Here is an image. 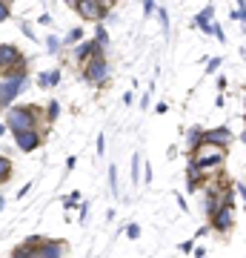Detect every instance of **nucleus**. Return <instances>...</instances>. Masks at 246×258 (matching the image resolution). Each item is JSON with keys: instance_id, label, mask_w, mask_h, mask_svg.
<instances>
[{"instance_id": "nucleus-1", "label": "nucleus", "mask_w": 246, "mask_h": 258, "mask_svg": "<svg viewBox=\"0 0 246 258\" xmlns=\"http://www.w3.org/2000/svg\"><path fill=\"white\" fill-rule=\"evenodd\" d=\"M35 109L32 106H15V109H9V115H6V123H9L12 132H23V129H35Z\"/></svg>"}, {"instance_id": "nucleus-2", "label": "nucleus", "mask_w": 246, "mask_h": 258, "mask_svg": "<svg viewBox=\"0 0 246 258\" xmlns=\"http://www.w3.org/2000/svg\"><path fill=\"white\" fill-rule=\"evenodd\" d=\"M23 86H26V78L23 75H6L3 81H0V106H6L23 92Z\"/></svg>"}, {"instance_id": "nucleus-3", "label": "nucleus", "mask_w": 246, "mask_h": 258, "mask_svg": "<svg viewBox=\"0 0 246 258\" xmlns=\"http://www.w3.org/2000/svg\"><path fill=\"white\" fill-rule=\"evenodd\" d=\"M83 78H86V83H103L109 78V63H106V57L101 55V49H95V57L89 60Z\"/></svg>"}, {"instance_id": "nucleus-4", "label": "nucleus", "mask_w": 246, "mask_h": 258, "mask_svg": "<svg viewBox=\"0 0 246 258\" xmlns=\"http://www.w3.org/2000/svg\"><path fill=\"white\" fill-rule=\"evenodd\" d=\"M74 9H77V15L86 20H101L106 18V6H101L98 0H72Z\"/></svg>"}, {"instance_id": "nucleus-5", "label": "nucleus", "mask_w": 246, "mask_h": 258, "mask_svg": "<svg viewBox=\"0 0 246 258\" xmlns=\"http://www.w3.org/2000/svg\"><path fill=\"white\" fill-rule=\"evenodd\" d=\"M232 224H235V210H232V207H220V210L212 215V227L218 232L232 230Z\"/></svg>"}, {"instance_id": "nucleus-6", "label": "nucleus", "mask_w": 246, "mask_h": 258, "mask_svg": "<svg viewBox=\"0 0 246 258\" xmlns=\"http://www.w3.org/2000/svg\"><path fill=\"white\" fill-rule=\"evenodd\" d=\"M20 60H23V55H20L18 46H12V43H3V46H0V69L9 72L12 66H18Z\"/></svg>"}, {"instance_id": "nucleus-7", "label": "nucleus", "mask_w": 246, "mask_h": 258, "mask_svg": "<svg viewBox=\"0 0 246 258\" xmlns=\"http://www.w3.org/2000/svg\"><path fill=\"white\" fill-rule=\"evenodd\" d=\"M15 141H18V147L23 152H35L40 147V135H37V129H23V132H15Z\"/></svg>"}, {"instance_id": "nucleus-8", "label": "nucleus", "mask_w": 246, "mask_h": 258, "mask_svg": "<svg viewBox=\"0 0 246 258\" xmlns=\"http://www.w3.org/2000/svg\"><path fill=\"white\" fill-rule=\"evenodd\" d=\"M203 141H206V144H215V147H226L229 141H232V132H229L226 126L206 129V132H203Z\"/></svg>"}, {"instance_id": "nucleus-9", "label": "nucleus", "mask_w": 246, "mask_h": 258, "mask_svg": "<svg viewBox=\"0 0 246 258\" xmlns=\"http://www.w3.org/2000/svg\"><path fill=\"white\" fill-rule=\"evenodd\" d=\"M60 241H46V244H40V247L35 249V255L32 258H60Z\"/></svg>"}, {"instance_id": "nucleus-10", "label": "nucleus", "mask_w": 246, "mask_h": 258, "mask_svg": "<svg viewBox=\"0 0 246 258\" xmlns=\"http://www.w3.org/2000/svg\"><path fill=\"white\" fill-rule=\"evenodd\" d=\"M37 247H40V238H29V241H23V244L12 252V258H32Z\"/></svg>"}, {"instance_id": "nucleus-11", "label": "nucleus", "mask_w": 246, "mask_h": 258, "mask_svg": "<svg viewBox=\"0 0 246 258\" xmlns=\"http://www.w3.org/2000/svg\"><path fill=\"white\" fill-rule=\"evenodd\" d=\"M223 161V152H212V155H198L195 158V169H209V166H218Z\"/></svg>"}, {"instance_id": "nucleus-12", "label": "nucleus", "mask_w": 246, "mask_h": 258, "mask_svg": "<svg viewBox=\"0 0 246 258\" xmlns=\"http://www.w3.org/2000/svg\"><path fill=\"white\" fill-rule=\"evenodd\" d=\"M186 144H189L192 152H201V144H203V129H189V135H186Z\"/></svg>"}, {"instance_id": "nucleus-13", "label": "nucleus", "mask_w": 246, "mask_h": 258, "mask_svg": "<svg viewBox=\"0 0 246 258\" xmlns=\"http://www.w3.org/2000/svg\"><path fill=\"white\" fill-rule=\"evenodd\" d=\"M57 81H60V72H57V69H52V72H43L40 78H37V83H40L43 89H49V86H57Z\"/></svg>"}, {"instance_id": "nucleus-14", "label": "nucleus", "mask_w": 246, "mask_h": 258, "mask_svg": "<svg viewBox=\"0 0 246 258\" xmlns=\"http://www.w3.org/2000/svg\"><path fill=\"white\" fill-rule=\"evenodd\" d=\"M212 15H215V12H212V6H206V9H203L201 15H198V20H195V23H198V26H201L203 32H209V35H212V23H209Z\"/></svg>"}, {"instance_id": "nucleus-15", "label": "nucleus", "mask_w": 246, "mask_h": 258, "mask_svg": "<svg viewBox=\"0 0 246 258\" xmlns=\"http://www.w3.org/2000/svg\"><path fill=\"white\" fill-rule=\"evenodd\" d=\"M95 49H101V46H98V43H83V46L74 52V57H77V60H89V55H95Z\"/></svg>"}, {"instance_id": "nucleus-16", "label": "nucleus", "mask_w": 246, "mask_h": 258, "mask_svg": "<svg viewBox=\"0 0 246 258\" xmlns=\"http://www.w3.org/2000/svg\"><path fill=\"white\" fill-rule=\"evenodd\" d=\"M83 40V29H72V32H69V35H66V46H74V43H80Z\"/></svg>"}, {"instance_id": "nucleus-17", "label": "nucleus", "mask_w": 246, "mask_h": 258, "mask_svg": "<svg viewBox=\"0 0 246 258\" xmlns=\"http://www.w3.org/2000/svg\"><path fill=\"white\" fill-rule=\"evenodd\" d=\"M12 172V164H9V158H0V181H6Z\"/></svg>"}, {"instance_id": "nucleus-18", "label": "nucleus", "mask_w": 246, "mask_h": 258, "mask_svg": "<svg viewBox=\"0 0 246 258\" xmlns=\"http://www.w3.org/2000/svg\"><path fill=\"white\" fill-rule=\"evenodd\" d=\"M132 181H135V184L140 181V155L132 158Z\"/></svg>"}, {"instance_id": "nucleus-19", "label": "nucleus", "mask_w": 246, "mask_h": 258, "mask_svg": "<svg viewBox=\"0 0 246 258\" xmlns=\"http://www.w3.org/2000/svg\"><path fill=\"white\" fill-rule=\"evenodd\" d=\"M109 186H112V192L118 195V169L115 166H109Z\"/></svg>"}, {"instance_id": "nucleus-20", "label": "nucleus", "mask_w": 246, "mask_h": 258, "mask_svg": "<svg viewBox=\"0 0 246 258\" xmlns=\"http://www.w3.org/2000/svg\"><path fill=\"white\" fill-rule=\"evenodd\" d=\"M218 210H220V207H218V195H209V201H206V212H209V215H215Z\"/></svg>"}, {"instance_id": "nucleus-21", "label": "nucleus", "mask_w": 246, "mask_h": 258, "mask_svg": "<svg viewBox=\"0 0 246 258\" xmlns=\"http://www.w3.org/2000/svg\"><path fill=\"white\" fill-rule=\"evenodd\" d=\"M46 115H49V120H55L57 115H60V103L52 101V103H49V109H46Z\"/></svg>"}, {"instance_id": "nucleus-22", "label": "nucleus", "mask_w": 246, "mask_h": 258, "mask_svg": "<svg viewBox=\"0 0 246 258\" xmlns=\"http://www.w3.org/2000/svg\"><path fill=\"white\" fill-rule=\"evenodd\" d=\"M77 201H80V195L72 192V195H66V198H63V207H66V210H72V207H74Z\"/></svg>"}, {"instance_id": "nucleus-23", "label": "nucleus", "mask_w": 246, "mask_h": 258, "mask_svg": "<svg viewBox=\"0 0 246 258\" xmlns=\"http://www.w3.org/2000/svg\"><path fill=\"white\" fill-rule=\"evenodd\" d=\"M106 40H109V35H106V29H103V26H98V40H95V43H98V46H106Z\"/></svg>"}, {"instance_id": "nucleus-24", "label": "nucleus", "mask_w": 246, "mask_h": 258, "mask_svg": "<svg viewBox=\"0 0 246 258\" xmlns=\"http://www.w3.org/2000/svg\"><path fill=\"white\" fill-rule=\"evenodd\" d=\"M218 66H220V57H209V63H206V72H218Z\"/></svg>"}, {"instance_id": "nucleus-25", "label": "nucleus", "mask_w": 246, "mask_h": 258, "mask_svg": "<svg viewBox=\"0 0 246 258\" xmlns=\"http://www.w3.org/2000/svg\"><path fill=\"white\" fill-rule=\"evenodd\" d=\"M46 49H49V52H57V49H60V40H57V37H49V40H46Z\"/></svg>"}, {"instance_id": "nucleus-26", "label": "nucleus", "mask_w": 246, "mask_h": 258, "mask_svg": "<svg viewBox=\"0 0 246 258\" xmlns=\"http://www.w3.org/2000/svg\"><path fill=\"white\" fill-rule=\"evenodd\" d=\"M126 235H129V238H137V235H140V227H137V224H129V227H126Z\"/></svg>"}, {"instance_id": "nucleus-27", "label": "nucleus", "mask_w": 246, "mask_h": 258, "mask_svg": "<svg viewBox=\"0 0 246 258\" xmlns=\"http://www.w3.org/2000/svg\"><path fill=\"white\" fill-rule=\"evenodd\" d=\"M6 18H9V6H6V3L0 0V20H6Z\"/></svg>"}, {"instance_id": "nucleus-28", "label": "nucleus", "mask_w": 246, "mask_h": 258, "mask_svg": "<svg viewBox=\"0 0 246 258\" xmlns=\"http://www.w3.org/2000/svg\"><path fill=\"white\" fill-rule=\"evenodd\" d=\"M232 20H237V23L243 20V6H237V12H235V15H232Z\"/></svg>"}, {"instance_id": "nucleus-29", "label": "nucleus", "mask_w": 246, "mask_h": 258, "mask_svg": "<svg viewBox=\"0 0 246 258\" xmlns=\"http://www.w3.org/2000/svg\"><path fill=\"white\" fill-rule=\"evenodd\" d=\"M160 20H163V29H169V15H166V9H160Z\"/></svg>"}, {"instance_id": "nucleus-30", "label": "nucleus", "mask_w": 246, "mask_h": 258, "mask_svg": "<svg viewBox=\"0 0 246 258\" xmlns=\"http://www.w3.org/2000/svg\"><path fill=\"white\" fill-rule=\"evenodd\" d=\"M23 32L29 35V40H35V32H32V26H29V23H23Z\"/></svg>"}, {"instance_id": "nucleus-31", "label": "nucleus", "mask_w": 246, "mask_h": 258, "mask_svg": "<svg viewBox=\"0 0 246 258\" xmlns=\"http://www.w3.org/2000/svg\"><path fill=\"white\" fill-rule=\"evenodd\" d=\"M69 3H72V0H69Z\"/></svg>"}]
</instances>
